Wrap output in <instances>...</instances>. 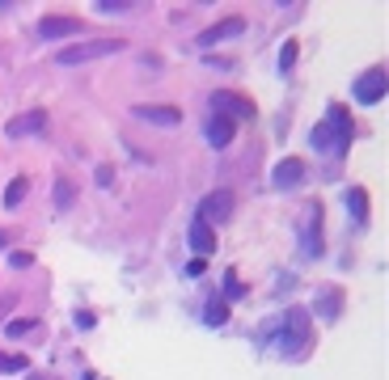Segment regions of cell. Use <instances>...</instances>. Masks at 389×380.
Masks as SVG:
<instances>
[{
    "label": "cell",
    "mask_w": 389,
    "mask_h": 380,
    "mask_svg": "<svg viewBox=\"0 0 389 380\" xmlns=\"http://www.w3.org/2000/svg\"><path fill=\"white\" fill-rule=\"evenodd\" d=\"M72 199H77L72 182H55V207H72Z\"/></svg>",
    "instance_id": "cell-23"
},
{
    "label": "cell",
    "mask_w": 389,
    "mask_h": 380,
    "mask_svg": "<svg viewBox=\"0 0 389 380\" xmlns=\"http://www.w3.org/2000/svg\"><path fill=\"white\" fill-rule=\"evenodd\" d=\"M229 215H233V195H229V190H212V195H203L195 220H203V224H225Z\"/></svg>",
    "instance_id": "cell-4"
},
{
    "label": "cell",
    "mask_w": 389,
    "mask_h": 380,
    "mask_svg": "<svg viewBox=\"0 0 389 380\" xmlns=\"http://www.w3.org/2000/svg\"><path fill=\"white\" fill-rule=\"evenodd\" d=\"M132 115L144 119V123H152V127H178V123H182V110H178V106H136Z\"/></svg>",
    "instance_id": "cell-8"
},
{
    "label": "cell",
    "mask_w": 389,
    "mask_h": 380,
    "mask_svg": "<svg viewBox=\"0 0 389 380\" xmlns=\"http://www.w3.org/2000/svg\"><path fill=\"white\" fill-rule=\"evenodd\" d=\"M212 110L216 115H241V119H250L254 110H250V101H241V97H233V93H212Z\"/></svg>",
    "instance_id": "cell-12"
},
{
    "label": "cell",
    "mask_w": 389,
    "mask_h": 380,
    "mask_svg": "<svg viewBox=\"0 0 389 380\" xmlns=\"http://www.w3.org/2000/svg\"><path fill=\"white\" fill-rule=\"evenodd\" d=\"M203 321H207V325H225V321H229V304H225V300H212V304L203 308Z\"/></svg>",
    "instance_id": "cell-17"
},
{
    "label": "cell",
    "mask_w": 389,
    "mask_h": 380,
    "mask_svg": "<svg viewBox=\"0 0 389 380\" xmlns=\"http://www.w3.org/2000/svg\"><path fill=\"white\" fill-rule=\"evenodd\" d=\"M30 359L26 355H0V372H26Z\"/></svg>",
    "instance_id": "cell-24"
},
{
    "label": "cell",
    "mask_w": 389,
    "mask_h": 380,
    "mask_svg": "<svg viewBox=\"0 0 389 380\" xmlns=\"http://www.w3.org/2000/svg\"><path fill=\"white\" fill-rule=\"evenodd\" d=\"M241 30H246V17H237V13H233V17H225V22L207 26V30L195 38V47H199V51H207V47H216V42H229V38H237Z\"/></svg>",
    "instance_id": "cell-5"
},
{
    "label": "cell",
    "mask_w": 389,
    "mask_h": 380,
    "mask_svg": "<svg viewBox=\"0 0 389 380\" xmlns=\"http://www.w3.org/2000/svg\"><path fill=\"white\" fill-rule=\"evenodd\" d=\"M13 308H17V296H0V321H5Z\"/></svg>",
    "instance_id": "cell-26"
},
{
    "label": "cell",
    "mask_w": 389,
    "mask_h": 380,
    "mask_svg": "<svg viewBox=\"0 0 389 380\" xmlns=\"http://www.w3.org/2000/svg\"><path fill=\"white\" fill-rule=\"evenodd\" d=\"M85 380H102V376H85Z\"/></svg>",
    "instance_id": "cell-28"
},
{
    "label": "cell",
    "mask_w": 389,
    "mask_h": 380,
    "mask_svg": "<svg viewBox=\"0 0 389 380\" xmlns=\"http://www.w3.org/2000/svg\"><path fill=\"white\" fill-rule=\"evenodd\" d=\"M77 325L81 330H93V313H77Z\"/></svg>",
    "instance_id": "cell-27"
},
{
    "label": "cell",
    "mask_w": 389,
    "mask_h": 380,
    "mask_svg": "<svg viewBox=\"0 0 389 380\" xmlns=\"http://www.w3.org/2000/svg\"><path fill=\"white\" fill-rule=\"evenodd\" d=\"M351 97H356L360 106H372V101H381V97H385V72H381V68L364 72V76L356 81V89H351Z\"/></svg>",
    "instance_id": "cell-7"
},
{
    "label": "cell",
    "mask_w": 389,
    "mask_h": 380,
    "mask_svg": "<svg viewBox=\"0 0 389 380\" xmlns=\"http://www.w3.org/2000/svg\"><path fill=\"white\" fill-rule=\"evenodd\" d=\"M115 51H127V42L123 38H93V42H81V47H64L60 64H89V60H102V56H115Z\"/></svg>",
    "instance_id": "cell-1"
},
{
    "label": "cell",
    "mask_w": 389,
    "mask_h": 380,
    "mask_svg": "<svg viewBox=\"0 0 389 380\" xmlns=\"http://www.w3.org/2000/svg\"><path fill=\"white\" fill-rule=\"evenodd\" d=\"M5 330H9V338H26V334L34 330V321H30V317H13Z\"/></svg>",
    "instance_id": "cell-22"
},
{
    "label": "cell",
    "mask_w": 389,
    "mask_h": 380,
    "mask_svg": "<svg viewBox=\"0 0 389 380\" xmlns=\"http://www.w3.org/2000/svg\"><path fill=\"white\" fill-rule=\"evenodd\" d=\"M309 347V313L305 308H288L284 313V351L296 355Z\"/></svg>",
    "instance_id": "cell-3"
},
{
    "label": "cell",
    "mask_w": 389,
    "mask_h": 380,
    "mask_svg": "<svg viewBox=\"0 0 389 380\" xmlns=\"http://www.w3.org/2000/svg\"><path fill=\"white\" fill-rule=\"evenodd\" d=\"M191 249L207 262V254H216V233H212V224H203V220H195L191 224Z\"/></svg>",
    "instance_id": "cell-13"
},
{
    "label": "cell",
    "mask_w": 389,
    "mask_h": 380,
    "mask_svg": "<svg viewBox=\"0 0 389 380\" xmlns=\"http://www.w3.org/2000/svg\"><path fill=\"white\" fill-rule=\"evenodd\" d=\"M339 308H343V296H339V292H321V296H317V313H321V317H339Z\"/></svg>",
    "instance_id": "cell-16"
},
{
    "label": "cell",
    "mask_w": 389,
    "mask_h": 380,
    "mask_svg": "<svg viewBox=\"0 0 389 380\" xmlns=\"http://www.w3.org/2000/svg\"><path fill=\"white\" fill-rule=\"evenodd\" d=\"M301 249H305V258H321V203L313 199L309 207H305V220H301Z\"/></svg>",
    "instance_id": "cell-2"
},
{
    "label": "cell",
    "mask_w": 389,
    "mask_h": 380,
    "mask_svg": "<svg viewBox=\"0 0 389 380\" xmlns=\"http://www.w3.org/2000/svg\"><path fill=\"white\" fill-rule=\"evenodd\" d=\"M347 211H351V220L356 224H364L368 220V195L356 186V190H347Z\"/></svg>",
    "instance_id": "cell-15"
},
{
    "label": "cell",
    "mask_w": 389,
    "mask_h": 380,
    "mask_svg": "<svg viewBox=\"0 0 389 380\" xmlns=\"http://www.w3.org/2000/svg\"><path fill=\"white\" fill-rule=\"evenodd\" d=\"M26 190H30V182H26V178H13L9 190H5V207H17V203L26 199Z\"/></svg>",
    "instance_id": "cell-19"
},
{
    "label": "cell",
    "mask_w": 389,
    "mask_h": 380,
    "mask_svg": "<svg viewBox=\"0 0 389 380\" xmlns=\"http://www.w3.org/2000/svg\"><path fill=\"white\" fill-rule=\"evenodd\" d=\"M330 131H335V156H343L347 148H351V135H356V127H351V115H347V106H330Z\"/></svg>",
    "instance_id": "cell-6"
},
{
    "label": "cell",
    "mask_w": 389,
    "mask_h": 380,
    "mask_svg": "<svg viewBox=\"0 0 389 380\" xmlns=\"http://www.w3.org/2000/svg\"><path fill=\"white\" fill-rule=\"evenodd\" d=\"M9 262L22 270V266H30V262H34V254H26V249H13V254H9Z\"/></svg>",
    "instance_id": "cell-25"
},
{
    "label": "cell",
    "mask_w": 389,
    "mask_h": 380,
    "mask_svg": "<svg viewBox=\"0 0 389 380\" xmlns=\"http://www.w3.org/2000/svg\"><path fill=\"white\" fill-rule=\"evenodd\" d=\"M93 13H132V0H93Z\"/></svg>",
    "instance_id": "cell-20"
},
{
    "label": "cell",
    "mask_w": 389,
    "mask_h": 380,
    "mask_svg": "<svg viewBox=\"0 0 389 380\" xmlns=\"http://www.w3.org/2000/svg\"><path fill=\"white\" fill-rule=\"evenodd\" d=\"M47 127V115L42 110H30V115H22V119H13L5 131L13 135V140H22V135H34V131H42Z\"/></svg>",
    "instance_id": "cell-14"
},
{
    "label": "cell",
    "mask_w": 389,
    "mask_h": 380,
    "mask_svg": "<svg viewBox=\"0 0 389 380\" xmlns=\"http://www.w3.org/2000/svg\"><path fill=\"white\" fill-rule=\"evenodd\" d=\"M313 148H317V152H326V148L335 152V131H330V123H317V127H313Z\"/></svg>",
    "instance_id": "cell-18"
},
{
    "label": "cell",
    "mask_w": 389,
    "mask_h": 380,
    "mask_svg": "<svg viewBox=\"0 0 389 380\" xmlns=\"http://www.w3.org/2000/svg\"><path fill=\"white\" fill-rule=\"evenodd\" d=\"M301 178H305V160H296V156L280 160V165H275V174H271V182L280 186V190H292V186H296Z\"/></svg>",
    "instance_id": "cell-10"
},
{
    "label": "cell",
    "mask_w": 389,
    "mask_h": 380,
    "mask_svg": "<svg viewBox=\"0 0 389 380\" xmlns=\"http://www.w3.org/2000/svg\"><path fill=\"white\" fill-rule=\"evenodd\" d=\"M81 30V17H42L38 22V34L42 38H68Z\"/></svg>",
    "instance_id": "cell-11"
},
{
    "label": "cell",
    "mask_w": 389,
    "mask_h": 380,
    "mask_svg": "<svg viewBox=\"0 0 389 380\" xmlns=\"http://www.w3.org/2000/svg\"><path fill=\"white\" fill-rule=\"evenodd\" d=\"M203 135H207V144H212V148H229V144H233V135H237V123H233V119H225V115H212V119L203 123Z\"/></svg>",
    "instance_id": "cell-9"
},
{
    "label": "cell",
    "mask_w": 389,
    "mask_h": 380,
    "mask_svg": "<svg viewBox=\"0 0 389 380\" xmlns=\"http://www.w3.org/2000/svg\"><path fill=\"white\" fill-rule=\"evenodd\" d=\"M296 51H301V47H296V38H288V42H284V51H280V72H292Z\"/></svg>",
    "instance_id": "cell-21"
}]
</instances>
